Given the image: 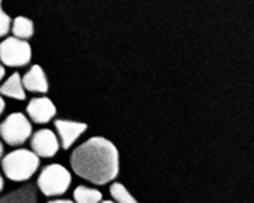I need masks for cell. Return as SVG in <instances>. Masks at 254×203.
Listing matches in <instances>:
<instances>
[{"label":"cell","instance_id":"6da1fadb","mask_svg":"<svg viewBox=\"0 0 254 203\" xmlns=\"http://www.w3.org/2000/svg\"><path fill=\"white\" fill-rule=\"evenodd\" d=\"M69 164L80 179L94 186H106L119 176V149L105 137H90L73 149Z\"/></svg>","mask_w":254,"mask_h":203},{"label":"cell","instance_id":"7a4b0ae2","mask_svg":"<svg viewBox=\"0 0 254 203\" xmlns=\"http://www.w3.org/2000/svg\"><path fill=\"white\" fill-rule=\"evenodd\" d=\"M1 172L8 180L15 183H26L36 175L41 160L31 149L16 148L1 157Z\"/></svg>","mask_w":254,"mask_h":203},{"label":"cell","instance_id":"3957f363","mask_svg":"<svg viewBox=\"0 0 254 203\" xmlns=\"http://www.w3.org/2000/svg\"><path fill=\"white\" fill-rule=\"evenodd\" d=\"M72 184V175L67 168L52 162L42 168L37 176L36 186L38 191L47 198H59L67 193Z\"/></svg>","mask_w":254,"mask_h":203},{"label":"cell","instance_id":"277c9868","mask_svg":"<svg viewBox=\"0 0 254 203\" xmlns=\"http://www.w3.org/2000/svg\"><path fill=\"white\" fill-rule=\"evenodd\" d=\"M33 134V123L23 113H11L0 122V140L12 148L26 144Z\"/></svg>","mask_w":254,"mask_h":203},{"label":"cell","instance_id":"5b68a950","mask_svg":"<svg viewBox=\"0 0 254 203\" xmlns=\"http://www.w3.org/2000/svg\"><path fill=\"white\" fill-rule=\"evenodd\" d=\"M30 43L16 37H7L0 42V63L4 67L22 68L31 61Z\"/></svg>","mask_w":254,"mask_h":203},{"label":"cell","instance_id":"8992f818","mask_svg":"<svg viewBox=\"0 0 254 203\" xmlns=\"http://www.w3.org/2000/svg\"><path fill=\"white\" fill-rule=\"evenodd\" d=\"M60 141L56 131L51 129H40L33 131L30 137V149L40 159H53L60 151Z\"/></svg>","mask_w":254,"mask_h":203},{"label":"cell","instance_id":"52a82bcc","mask_svg":"<svg viewBox=\"0 0 254 203\" xmlns=\"http://www.w3.org/2000/svg\"><path fill=\"white\" fill-rule=\"evenodd\" d=\"M56 134L60 141V146L64 151H68L69 148L75 145V142L82 137L87 130V123L79 122V121L71 120H55L53 122Z\"/></svg>","mask_w":254,"mask_h":203},{"label":"cell","instance_id":"ba28073f","mask_svg":"<svg viewBox=\"0 0 254 203\" xmlns=\"http://www.w3.org/2000/svg\"><path fill=\"white\" fill-rule=\"evenodd\" d=\"M57 114L56 106L48 96H37L29 100L26 106V115L31 123L47 125L55 120Z\"/></svg>","mask_w":254,"mask_h":203},{"label":"cell","instance_id":"9c48e42d","mask_svg":"<svg viewBox=\"0 0 254 203\" xmlns=\"http://www.w3.org/2000/svg\"><path fill=\"white\" fill-rule=\"evenodd\" d=\"M22 83L26 91L31 94L45 95L49 91V81L41 65H33L23 76Z\"/></svg>","mask_w":254,"mask_h":203},{"label":"cell","instance_id":"30bf717a","mask_svg":"<svg viewBox=\"0 0 254 203\" xmlns=\"http://www.w3.org/2000/svg\"><path fill=\"white\" fill-rule=\"evenodd\" d=\"M0 203H38V188L33 183H23L19 187L0 195Z\"/></svg>","mask_w":254,"mask_h":203},{"label":"cell","instance_id":"8fae6325","mask_svg":"<svg viewBox=\"0 0 254 203\" xmlns=\"http://www.w3.org/2000/svg\"><path fill=\"white\" fill-rule=\"evenodd\" d=\"M0 95L8 99L22 100L26 99V89L22 83V76L19 72L11 73L3 83L0 84Z\"/></svg>","mask_w":254,"mask_h":203},{"label":"cell","instance_id":"7c38bea8","mask_svg":"<svg viewBox=\"0 0 254 203\" xmlns=\"http://www.w3.org/2000/svg\"><path fill=\"white\" fill-rule=\"evenodd\" d=\"M102 199H104V194L98 188L91 186L80 184L72 193V201L75 203H101Z\"/></svg>","mask_w":254,"mask_h":203},{"label":"cell","instance_id":"4fadbf2b","mask_svg":"<svg viewBox=\"0 0 254 203\" xmlns=\"http://www.w3.org/2000/svg\"><path fill=\"white\" fill-rule=\"evenodd\" d=\"M10 32L12 33V37L27 41L34 34V23L26 16H16L11 21Z\"/></svg>","mask_w":254,"mask_h":203},{"label":"cell","instance_id":"5bb4252c","mask_svg":"<svg viewBox=\"0 0 254 203\" xmlns=\"http://www.w3.org/2000/svg\"><path fill=\"white\" fill-rule=\"evenodd\" d=\"M110 197L117 203H139L135 199V197L128 191V188L124 184L119 182H113L109 188Z\"/></svg>","mask_w":254,"mask_h":203},{"label":"cell","instance_id":"9a60e30c","mask_svg":"<svg viewBox=\"0 0 254 203\" xmlns=\"http://www.w3.org/2000/svg\"><path fill=\"white\" fill-rule=\"evenodd\" d=\"M11 21L12 19L10 18V15L1 8V0H0V38H3L10 33Z\"/></svg>","mask_w":254,"mask_h":203},{"label":"cell","instance_id":"2e32d148","mask_svg":"<svg viewBox=\"0 0 254 203\" xmlns=\"http://www.w3.org/2000/svg\"><path fill=\"white\" fill-rule=\"evenodd\" d=\"M5 107H7V104H5L4 98H3V96H1V95H0V117H1V115L4 114Z\"/></svg>","mask_w":254,"mask_h":203},{"label":"cell","instance_id":"e0dca14e","mask_svg":"<svg viewBox=\"0 0 254 203\" xmlns=\"http://www.w3.org/2000/svg\"><path fill=\"white\" fill-rule=\"evenodd\" d=\"M47 203H75L71 199H52V201H49Z\"/></svg>","mask_w":254,"mask_h":203},{"label":"cell","instance_id":"ac0fdd59","mask_svg":"<svg viewBox=\"0 0 254 203\" xmlns=\"http://www.w3.org/2000/svg\"><path fill=\"white\" fill-rule=\"evenodd\" d=\"M5 76V67L3 65V64L0 63V83L3 81V79H4Z\"/></svg>","mask_w":254,"mask_h":203},{"label":"cell","instance_id":"d6986e66","mask_svg":"<svg viewBox=\"0 0 254 203\" xmlns=\"http://www.w3.org/2000/svg\"><path fill=\"white\" fill-rule=\"evenodd\" d=\"M3 190H4V175L0 172V194L3 193Z\"/></svg>","mask_w":254,"mask_h":203},{"label":"cell","instance_id":"ffe728a7","mask_svg":"<svg viewBox=\"0 0 254 203\" xmlns=\"http://www.w3.org/2000/svg\"><path fill=\"white\" fill-rule=\"evenodd\" d=\"M3 156H4V144H3V141L0 140V160H1Z\"/></svg>","mask_w":254,"mask_h":203},{"label":"cell","instance_id":"44dd1931","mask_svg":"<svg viewBox=\"0 0 254 203\" xmlns=\"http://www.w3.org/2000/svg\"><path fill=\"white\" fill-rule=\"evenodd\" d=\"M101 203H117V202L113 201V199H102V202Z\"/></svg>","mask_w":254,"mask_h":203}]
</instances>
